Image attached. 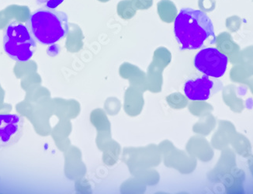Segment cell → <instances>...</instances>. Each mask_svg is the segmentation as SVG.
Masks as SVG:
<instances>
[{"instance_id":"cell-1","label":"cell","mask_w":253,"mask_h":194,"mask_svg":"<svg viewBox=\"0 0 253 194\" xmlns=\"http://www.w3.org/2000/svg\"><path fill=\"white\" fill-rule=\"evenodd\" d=\"M174 34L181 50L200 49L217 41L211 20L200 9H181L174 20Z\"/></svg>"},{"instance_id":"cell-2","label":"cell","mask_w":253,"mask_h":194,"mask_svg":"<svg viewBox=\"0 0 253 194\" xmlns=\"http://www.w3.org/2000/svg\"><path fill=\"white\" fill-rule=\"evenodd\" d=\"M26 26L35 40L43 45L56 44L69 34L67 14L46 6L32 12Z\"/></svg>"},{"instance_id":"cell-3","label":"cell","mask_w":253,"mask_h":194,"mask_svg":"<svg viewBox=\"0 0 253 194\" xmlns=\"http://www.w3.org/2000/svg\"><path fill=\"white\" fill-rule=\"evenodd\" d=\"M2 41L6 55L16 62H28L36 51V40L26 24L18 20L11 21L4 28Z\"/></svg>"},{"instance_id":"cell-4","label":"cell","mask_w":253,"mask_h":194,"mask_svg":"<svg viewBox=\"0 0 253 194\" xmlns=\"http://www.w3.org/2000/svg\"><path fill=\"white\" fill-rule=\"evenodd\" d=\"M226 55L214 47H205L197 53L194 66L198 71L213 78L223 77L228 67Z\"/></svg>"},{"instance_id":"cell-5","label":"cell","mask_w":253,"mask_h":194,"mask_svg":"<svg viewBox=\"0 0 253 194\" xmlns=\"http://www.w3.org/2000/svg\"><path fill=\"white\" fill-rule=\"evenodd\" d=\"M25 120L19 114H0V149L13 146L24 134Z\"/></svg>"},{"instance_id":"cell-6","label":"cell","mask_w":253,"mask_h":194,"mask_svg":"<svg viewBox=\"0 0 253 194\" xmlns=\"http://www.w3.org/2000/svg\"><path fill=\"white\" fill-rule=\"evenodd\" d=\"M213 85V81L205 75L195 79L188 80L185 83L184 93L190 100L205 101L211 96Z\"/></svg>"},{"instance_id":"cell-7","label":"cell","mask_w":253,"mask_h":194,"mask_svg":"<svg viewBox=\"0 0 253 194\" xmlns=\"http://www.w3.org/2000/svg\"><path fill=\"white\" fill-rule=\"evenodd\" d=\"M36 2L38 5H42L51 9H56L64 2V0H36Z\"/></svg>"}]
</instances>
